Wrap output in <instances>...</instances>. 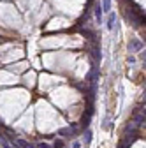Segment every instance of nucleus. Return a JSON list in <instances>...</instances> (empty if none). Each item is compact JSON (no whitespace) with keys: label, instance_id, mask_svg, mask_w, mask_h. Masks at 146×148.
I'll use <instances>...</instances> for the list:
<instances>
[{"label":"nucleus","instance_id":"obj_6","mask_svg":"<svg viewBox=\"0 0 146 148\" xmlns=\"http://www.w3.org/2000/svg\"><path fill=\"white\" fill-rule=\"evenodd\" d=\"M102 9L104 11H111V0H102Z\"/></svg>","mask_w":146,"mask_h":148},{"label":"nucleus","instance_id":"obj_10","mask_svg":"<svg viewBox=\"0 0 146 148\" xmlns=\"http://www.w3.org/2000/svg\"><path fill=\"white\" fill-rule=\"evenodd\" d=\"M53 146H55V148H63V141H62V139H57Z\"/></svg>","mask_w":146,"mask_h":148},{"label":"nucleus","instance_id":"obj_5","mask_svg":"<svg viewBox=\"0 0 146 148\" xmlns=\"http://www.w3.org/2000/svg\"><path fill=\"white\" fill-rule=\"evenodd\" d=\"M115 20H116V16L111 12V14H109V21H107V28H109V30L115 28Z\"/></svg>","mask_w":146,"mask_h":148},{"label":"nucleus","instance_id":"obj_1","mask_svg":"<svg viewBox=\"0 0 146 148\" xmlns=\"http://www.w3.org/2000/svg\"><path fill=\"white\" fill-rule=\"evenodd\" d=\"M78 132V127H65V129H60L58 131V136H63V138H70Z\"/></svg>","mask_w":146,"mask_h":148},{"label":"nucleus","instance_id":"obj_7","mask_svg":"<svg viewBox=\"0 0 146 148\" xmlns=\"http://www.w3.org/2000/svg\"><path fill=\"white\" fill-rule=\"evenodd\" d=\"M0 145H2L4 148H11L9 143H7V139H5V136H2V134H0Z\"/></svg>","mask_w":146,"mask_h":148},{"label":"nucleus","instance_id":"obj_11","mask_svg":"<svg viewBox=\"0 0 146 148\" xmlns=\"http://www.w3.org/2000/svg\"><path fill=\"white\" fill-rule=\"evenodd\" d=\"M37 148H51V146H49V145H46V143H39V145H37Z\"/></svg>","mask_w":146,"mask_h":148},{"label":"nucleus","instance_id":"obj_4","mask_svg":"<svg viewBox=\"0 0 146 148\" xmlns=\"http://www.w3.org/2000/svg\"><path fill=\"white\" fill-rule=\"evenodd\" d=\"M92 57H93L95 60H100V49H99V44H97V42H95L93 48H92Z\"/></svg>","mask_w":146,"mask_h":148},{"label":"nucleus","instance_id":"obj_9","mask_svg":"<svg viewBox=\"0 0 146 148\" xmlns=\"http://www.w3.org/2000/svg\"><path fill=\"white\" fill-rule=\"evenodd\" d=\"M90 139H92V132H90V131H86V134H85V143L88 145V143H90Z\"/></svg>","mask_w":146,"mask_h":148},{"label":"nucleus","instance_id":"obj_3","mask_svg":"<svg viewBox=\"0 0 146 148\" xmlns=\"http://www.w3.org/2000/svg\"><path fill=\"white\" fill-rule=\"evenodd\" d=\"M14 146L16 148H33L28 141H25V139H20V138H16L14 139Z\"/></svg>","mask_w":146,"mask_h":148},{"label":"nucleus","instance_id":"obj_2","mask_svg":"<svg viewBox=\"0 0 146 148\" xmlns=\"http://www.w3.org/2000/svg\"><path fill=\"white\" fill-rule=\"evenodd\" d=\"M139 49H143V42L141 41L134 39V41L129 42V51H139Z\"/></svg>","mask_w":146,"mask_h":148},{"label":"nucleus","instance_id":"obj_8","mask_svg":"<svg viewBox=\"0 0 146 148\" xmlns=\"http://www.w3.org/2000/svg\"><path fill=\"white\" fill-rule=\"evenodd\" d=\"M95 18L100 21V18H102V9H100V5H97V9H95Z\"/></svg>","mask_w":146,"mask_h":148}]
</instances>
